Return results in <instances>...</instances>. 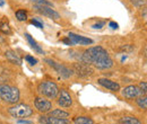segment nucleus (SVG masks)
<instances>
[{
	"label": "nucleus",
	"instance_id": "obj_13",
	"mask_svg": "<svg viewBox=\"0 0 147 124\" xmlns=\"http://www.w3.org/2000/svg\"><path fill=\"white\" fill-rule=\"evenodd\" d=\"M5 56H6V59H7L10 63H14V64H17V66H20V64H22V59H20L14 51H11V50L6 51V52H5Z\"/></svg>",
	"mask_w": 147,
	"mask_h": 124
},
{
	"label": "nucleus",
	"instance_id": "obj_31",
	"mask_svg": "<svg viewBox=\"0 0 147 124\" xmlns=\"http://www.w3.org/2000/svg\"><path fill=\"white\" fill-rule=\"evenodd\" d=\"M5 5V0H0V7H2Z\"/></svg>",
	"mask_w": 147,
	"mask_h": 124
},
{
	"label": "nucleus",
	"instance_id": "obj_2",
	"mask_svg": "<svg viewBox=\"0 0 147 124\" xmlns=\"http://www.w3.org/2000/svg\"><path fill=\"white\" fill-rule=\"evenodd\" d=\"M0 98L7 103L16 104L19 99V90L9 85H0Z\"/></svg>",
	"mask_w": 147,
	"mask_h": 124
},
{
	"label": "nucleus",
	"instance_id": "obj_5",
	"mask_svg": "<svg viewBox=\"0 0 147 124\" xmlns=\"http://www.w3.org/2000/svg\"><path fill=\"white\" fill-rule=\"evenodd\" d=\"M45 62L50 66V67H52L53 69H55L61 77H63V78H69L70 76H71V70H69L67 67H65V66H62L61 63H57L55 61L53 60H50V59H45Z\"/></svg>",
	"mask_w": 147,
	"mask_h": 124
},
{
	"label": "nucleus",
	"instance_id": "obj_26",
	"mask_svg": "<svg viewBox=\"0 0 147 124\" xmlns=\"http://www.w3.org/2000/svg\"><path fill=\"white\" fill-rule=\"evenodd\" d=\"M139 86H140V89H142V90H140V92H142V94L144 92V94L146 95V92H147V84L146 82H140V85H139Z\"/></svg>",
	"mask_w": 147,
	"mask_h": 124
},
{
	"label": "nucleus",
	"instance_id": "obj_11",
	"mask_svg": "<svg viewBox=\"0 0 147 124\" xmlns=\"http://www.w3.org/2000/svg\"><path fill=\"white\" fill-rule=\"evenodd\" d=\"M140 94H142V92H140L139 87L134 86V85L126 87V88L123 89V91H122V95H123L126 98H129V99H134V98L138 97Z\"/></svg>",
	"mask_w": 147,
	"mask_h": 124
},
{
	"label": "nucleus",
	"instance_id": "obj_29",
	"mask_svg": "<svg viewBox=\"0 0 147 124\" xmlns=\"http://www.w3.org/2000/svg\"><path fill=\"white\" fill-rule=\"evenodd\" d=\"M63 42H65L67 45H74L73 42L70 41V38H69V37H68V38H65V40H63Z\"/></svg>",
	"mask_w": 147,
	"mask_h": 124
},
{
	"label": "nucleus",
	"instance_id": "obj_23",
	"mask_svg": "<svg viewBox=\"0 0 147 124\" xmlns=\"http://www.w3.org/2000/svg\"><path fill=\"white\" fill-rule=\"evenodd\" d=\"M35 2V5H41V6H48V7H53L51 2L45 1V0H33Z\"/></svg>",
	"mask_w": 147,
	"mask_h": 124
},
{
	"label": "nucleus",
	"instance_id": "obj_19",
	"mask_svg": "<svg viewBox=\"0 0 147 124\" xmlns=\"http://www.w3.org/2000/svg\"><path fill=\"white\" fill-rule=\"evenodd\" d=\"M47 124H69L66 119H57V117H47Z\"/></svg>",
	"mask_w": 147,
	"mask_h": 124
},
{
	"label": "nucleus",
	"instance_id": "obj_12",
	"mask_svg": "<svg viewBox=\"0 0 147 124\" xmlns=\"http://www.w3.org/2000/svg\"><path fill=\"white\" fill-rule=\"evenodd\" d=\"M98 84L105 88L110 89L112 91H119L120 90V85L117 84L115 81H112V80H109L107 78H100L98 79Z\"/></svg>",
	"mask_w": 147,
	"mask_h": 124
},
{
	"label": "nucleus",
	"instance_id": "obj_4",
	"mask_svg": "<svg viewBox=\"0 0 147 124\" xmlns=\"http://www.w3.org/2000/svg\"><path fill=\"white\" fill-rule=\"evenodd\" d=\"M38 92L48 98H55L57 97L58 92H59V88L52 81H43L38 85Z\"/></svg>",
	"mask_w": 147,
	"mask_h": 124
},
{
	"label": "nucleus",
	"instance_id": "obj_16",
	"mask_svg": "<svg viewBox=\"0 0 147 124\" xmlns=\"http://www.w3.org/2000/svg\"><path fill=\"white\" fill-rule=\"evenodd\" d=\"M119 123L120 124H142V122H140L138 119L134 117V116H125V117H122V119L119 121Z\"/></svg>",
	"mask_w": 147,
	"mask_h": 124
},
{
	"label": "nucleus",
	"instance_id": "obj_17",
	"mask_svg": "<svg viewBox=\"0 0 147 124\" xmlns=\"http://www.w3.org/2000/svg\"><path fill=\"white\" fill-rule=\"evenodd\" d=\"M50 116L57 117V119H67V117H69V114L65 111H61V109H55L50 113Z\"/></svg>",
	"mask_w": 147,
	"mask_h": 124
},
{
	"label": "nucleus",
	"instance_id": "obj_1",
	"mask_svg": "<svg viewBox=\"0 0 147 124\" xmlns=\"http://www.w3.org/2000/svg\"><path fill=\"white\" fill-rule=\"evenodd\" d=\"M80 60L87 64H92L97 69H110L113 66V61L107 50L102 46H93L87 49L82 54Z\"/></svg>",
	"mask_w": 147,
	"mask_h": 124
},
{
	"label": "nucleus",
	"instance_id": "obj_25",
	"mask_svg": "<svg viewBox=\"0 0 147 124\" xmlns=\"http://www.w3.org/2000/svg\"><path fill=\"white\" fill-rule=\"evenodd\" d=\"M31 23L34 25V26H36V27H38V28H43V24L40 21V20H37V19H35V18H33L32 20H31Z\"/></svg>",
	"mask_w": 147,
	"mask_h": 124
},
{
	"label": "nucleus",
	"instance_id": "obj_32",
	"mask_svg": "<svg viewBox=\"0 0 147 124\" xmlns=\"http://www.w3.org/2000/svg\"><path fill=\"white\" fill-rule=\"evenodd\" d=\"M20 123H25V124H31L30 121H20Z\"/></svg>",
	"mask_w": 147,
	"mask_h": 124
},
{
	"label": "nucleus",
	"instance_id": "obj_24",
	"mask_svg": "<svg viewBox=\"0 0 147 124\" xmlns=\"http://www.w3.org/2000/svg\"><path fill=\"white\" fill-rule=\"evenodd\" d=\"M26 61H28L30 62V64H32V66H35L37 63V60L36 59H34L33 56H31V55H26Z\"/></svg>",
	"mask_w": 147,
	"mask_h": 124
},
{
	"label": "nucleus",
	"instance_id": "obj_8",
	"mask_svg": "<svg viewBox=\"0 0 147 124\" xmlns=\"http://www.w3.org/2000/svg\"><path fill=\"white\" fill-rule=\"evenodd\" d=\"M34 104H35V107L37 108V111L41 112V113H48L52 108V104L49 101H47V99H44L42 97L35 98Z\"/></svg>",
	"mask_w": 147,
	"mask_h": 124
},
{
	"label": "nucleus",
	"instance_id": "obj_27",
	"mask_svg": "<svg viewBox=\"0 0 147 124\" xmlns=\"http://www.w3.org/2000/svg\"><path fill=\"white\" fill-rule=\"evenodd\" d=\"M103 26H104V21H101V23H97V24L93 25V27H94L95 29H101Z\"/></svg>",
	"mask_w": 147,
	"mask_h": 124
},
{
	"label": "nucleus",
	"instance_id": "obj_3",
	"mask_svg": "<svg viewBox=\"0 0 147 124\" xmlns=\"http://www.w3.org/2000/svg\"><path fill=\"white\" fill-rule=\"evenodd\" d=\"M8 112L15 119L28 117V116H31L33 114V109L28 105H25V104H17L15 106H11L8 109Z\"/></svg>",
	"mask_w": 147,
	"mask_h": 124
},
{
	"label": "nucleus",
	"instance_id": "obj_30",
	"mask_svg": "<svg viewBox=\"0 0 147 124\" xmlns=\"http://www.w3.org/2000/svg\"><path fill=\"white\" fill-rule=\"evenodd\" d=\"M40 122H41V123H43V124H47V116H41Z\"/></svg>",
	"mask_w": 147,
	"mask_h": 124
},
{
	"label": "nucleus",
	"instance_id": "obj_28",
	"mask_svg": "<svg viewBox=\"0 0 147 124\" xmlns=\"http://www.w3.org/2000/svg\"><path fill=\"white\" fill-rule=\"evenodd\" d=\"M110 27L111 28H113V29H117V28H118V24H117V23H114V21H111Z\"/></svg>",
	"mask_w": 147,
	"mask_h": 124
},
{
	"label": "nucleus",
	"instance_id": "obj_18",
	"mask_svg": "<svg viewBox=\"0 0 147 124\" xmlns=\"http://www.w3.org/2000/svg\"><path fill=\"white\" fill-rule=\"evenodd\" d=\"M74 123L75 124H94L91 117H86V116H77L74 119Z\"/></svg>",
	"mask_w": 147,
	"mask_h": 124
},
{
	"label": "nucleus",
	"instance_id": "obj_15",
	"mask_svg": "<svg viewBox=\"0 0 147 124\" xmlns=\"http://www.w3.org/2000/svg\"><path fill=\"white\" fill-rule=\"evenodd\" d=\"M0 31L3 34H10L11 33L10 27H9V24H8V20L6 19V17H3L0 20Z\"/></svg>",
	"mask_w": 147,
	"mask_h": 124
},
{
	"label": "nucleus",
	"instance_id": "obj_9",
	"mask_svg": "<svg viewBox=\"0 0 147 124\" xmlns=\"http://www.w3.org/2000/svg\"><path fill=\"white\" fill-rule=\"evenodd\" d=\"M58 104H59L61 107L71 106V104H73V99H71V97H70V95L68 94L67 90L61 89L60 95H59V98H58Z\"/></svg>",
	"mask_w": 147,
	"mask_h": 124
},
{
	"label": "nucleus",
	"instance_id": "obj_10",
	"mask_svg": "<svg viewBox=\"0 0 147 124\" xmlns=\"http://www.w3.org/2000/svg\"><path fill=\"white\" fill-rule=\"evenodd\" d=\"M68 37L70 38V41L73 42V44H79V45H88V44H92L93 41L91 38H87V37H84V36L77 35L75 33H69Z\"/></svg>",
	"mask_w": 147,
	"mask_h": 124
},
{
	"label": "nucleus",
	"instance_id": "obj_22",
	"mask_svg": "<svg viewBox=\"0 0 147 124\" xmlns=\"http://www.w3.org/2000/svg\"><path fill=\"white\" fill-rule=\"evenodd\" d=\"M131 3L138 8H142L146 5V0H131Z\"/></svg>",
	"mask_w": 147,
	"mask_h": 124
},
{
	"label": "nucleus",
	"instance_id": "obj_14",
	"mask_svg": "<svg viewBox=\"0 0 147 124\" xmlns=\"http://www.w3.org/2000/svg\"><path fill=\"white\" fill-rule=\"evenodd\" d=\"M25 36H26V40L28 41V43H30V45L32 46V49H34L35 51H36L37 53H40V54H44V51L37 45V43L33 40V37L30 35V34H25Z\"/></svg>",
	"mask_w": 147,
	"mask_h": 124
},
{
	"label": "nucleus",
	"instance_id": "obj_21",
	"mask_svg": "<svg viewBox=\"0 0 147 124\" xmlns=\"http://www.w3.org/2000/svg\"><path fill=\"white\" fill-rule=\"evenodd\" d=\"M137 104H138V106L140 107V108L146 109V108H147V98H146V96L138 98V99H137Z\"/></svg>",
	"mask_w": 147,
	"mask_h": 124
},
{
	"label": "nucleus",
	"instance_id": "obj_20",
	"mask_svg": "<svg viewBox=\"0 0 147 124\" xmlns=\"http://www.w3.org/2000/svg\"><path fill=\"white\" fill-rule=\"evenodd\" d=\"M16 18L18 19L19 21H24V20L27 19V13H26L25 10H23V9L17 10V11H16Z\"/></svg>",
	"mask_w": 147,
	"mask_h": 124
},
{
	"label": "nucleus",
	"instance_id": "obj_7",
	"mask_svg": "<svg viewBox=\"0 0 147 124\" xmlns=\"http://www.w3.org/2000/svg\"><path fill=\"white\" fill-rule=\"evenodd\" d=\"M74 71L79 77H87L93 73V69L90 67V64L82 62V63H75L74 64Z\"/></svg>",
	"mask_w": 147,
	"mask_h": 124
},
{
	"label": "nucleus",
	"instance_id": "obj_6",
	"mask_svg": "<svg viewBox=\"0 0 147 124\" xmlns=\"http://www.w3.org/2000/svg\"><path fill=\"white\" fill-rule=\"evenodd\" d=\"M34 9L36 10L38 14H41V15H43V16H47V17H49V18H52V19H59V18H60V15L55 11V9H52L51 7L35 5V6H34Z\"/></svg>",
	"mask_w": 147,
	"mask_h": 124
}]
</instances>
